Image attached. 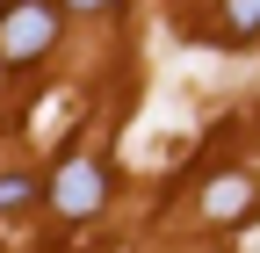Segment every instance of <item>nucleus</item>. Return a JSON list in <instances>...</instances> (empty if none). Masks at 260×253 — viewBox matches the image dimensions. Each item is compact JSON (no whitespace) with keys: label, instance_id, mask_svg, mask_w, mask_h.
<instances>
[{"label":"nucleus","instance_id":"nucleus-5","mask_svg":"<svg viewBox=\"0 0 260 253\" xmlns=\"http://www.w3.org/2000/svg\"><path fill=\"white\" fill-rule=\"evenodd\" d=\"M37 203V174H0V210H22Z\"/></svg>","mask_w":260,"mask_h":253},{"label":"nucleus","instance_id":"nucleus-4","mask_svg":"<svg viewBox=\"0 0 260 253\" xmlns=\"http://www.w3.org/2000/svg\"><path fill=\"white\" fill-rule=\"evenodd\" d=\"M224 37H260V0H224Z\"/></svg>","mask_w":260,"mask_h":253},{"label":"nucleus","instance_id":"nucleus-6","mask_svg":"<svg viewBox=\"0 0 260 253\" xmlns=\"http://www.w3.org/2000/svg\"><path fill=\"white\" fill-rule=\"evenodd\" d=\"M65 8H80V15H102V8H109V0H65Z\"/></svg>","mask_w":260,"mask_h":253},{"label":"nucleus","instance_id":"nucleus-2","mask_svg":"<svg viewBox=\"0 0 260 253\" xmlns=\"http://www.w3.org/2000/svg\"><path fill=\"white\" fill-rule=\"evenodd\" d=\"M102 196H109V181H102V167H94V160H65L58 181H51V203H58L65 217H94V210H102Z\"/></svg>","mask_w":260,"mask_h":253},{"label":"nucleus","instance_id":"nucleus-3","mask_svg":"<svg viewBox=\"0 0 260 253\" xmlns=\"http://www.w3.org/2000/svg\"><path fill=\"white\" fill-rule=\"evenodd\" d=\"M203 210H210V217H239V210H253V181H246V174H217V181L203 188Z\"/></svg>","mask_w":260,"mask_h":253},{"label":"nucleus","instance_id":"nucleus-1","mask_svg":"<svg viewBox=\"0 0 260 253\" xmlns=\"http://www.w3.org/2000/svg\"><path fill=\"white\" fill-rule=\"evenodd\" d=\"M58 44V0H8L0 8V66H37Z\"/></svg>","mask_w":260,"mask_h":253}]
</instances>
